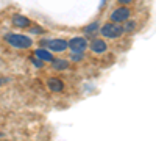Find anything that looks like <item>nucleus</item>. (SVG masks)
Instances as JSON below:
<instances>
[{"label": "nucleus", "mask_w": 156, "mask_h": 141, "mask_svg": "<svg viewBox=\"0 0 156 141\" xmlns=\"http://www.w3.org/2000/svg\"><path fill=\"white\" fill-rule=\"evenodd\" d=\"M44 46H47L48 50L51 52H64L67 49V41L62 39V38H55V39H50V41H42Z\"/></svg>", "instance_id": "nucleus-5"}, {"label": "nucleus", "mask_w": 156, "mask_h": 141, "mask_svg": "<svg viewBox=\"0 0 156 141\" xmlns=\"http://www.w3.org/2000/svg\"><path fill=\"white\" fill-rule=\"evenodd\" d=\"M50 63H51V69L53 71H66L69 68V61L62 60V58H53Z\"/></svg>", "instance_id": "nucleus-9"}, {"label": "nucleus", "mask_w": 156, "mask_h": 141, "mask_svg": "<svg viewBox=\"0 0 156 141\" xmlns=\"http://www.w3.org/2000/svg\"><path fill=\"white\" fill-rule=\"evenodd\" d=\"M100 33L108 38V39H117L123 35V27L120 24H115V22H108L105 25H101V30Z\"/></svg>", "instance_id": "nucleus-2"}, {"label": "nucleus", "mask_w": 156, "mask_h": 141, "mask_svg": "<svg viewBox=\"0 0 156 141\" xmlns=\"http://www.w3.org/2000/svg\"><path fill=\"white\" fill-rule=\"evenodd\" d=\"M34 57L39 58V60H42V61H48V63L53 60V55H51L47 49H36L34 50Z\"/></svg>", "instance_id": "nucleus-10"}, {"label": "nucleus", "mask_w": 156, "mask_h": 141, "mask_svg": "<svg viewBox=\"0 0 156 141\" xmlns=\"http://www.w3.org/2000/svg\"><path fill=\"white\" fill-rule=\"evenodd\" d=\"M12 25H14L16 28H28L30 25H31V20L28 17H25L22 14H16V16H12Z\"/></svg>", "instance_id": "nucleus-7"}, {"label": "nucleus", "mask_w": 156, "mask_h": 141, "mask_svg": "<svg viewBox=\"0 0 156 141\" xmlns=\"http://www.w3.org/2000/svg\"><path fill=\"white\" fill-rule=\"evenodd\" d=\"M131 17V9L126 8L125 5L120 6V8H117L112 11V14H111V22H115V24H123L126 19Z\"/></svg>", "instance_id": "nucleus-3"}, {"label": "nucleus", "mask_w": 156, "mask_h": 141, "mask_svg": "<svg viewBox=\"0 0 156 141\" xmlns=\"http://www.w3.org/2000/svg\"><path fill=\"white\" fill-rule=\"evenodd\" d=\"M98 32V24L97 22H94V24H90V25H87V27L84 28V33L87 35V36H90V35H94V33H97Z\"/></svg>", "instance_id": "nucleus-12"}, {"label": "nucleus", "mask_w": 156, "mask_h": 141, "mask_svg": "<svg viewBox=\"0 0 156 141\" xmlns=\"http://www.w3.org/2000/svg\"><path fill=\"white\" fill-rule=\"evenodd\" d=\"M67 47L72 50V52L84 54V50L87 49V39L83 38V36H75L70 41H67Z\"/></svg>", "instance_id": "nucleus-4"}, {"label": "nucleus", "mask_w": 156, "mask_h": 141, "mask_svg": "<svg viewBox=\"0 0 156 141\" xmlns=\"http://www.w3.org/2000/svg\"><path fill=\"white\" fill-rule=\"evenodd\" d=\"M0 83H2V82H0Z\"/></svg>", "instance_id": "nucleus-17"}, {"label": "nucleus", "mask_w": 156, "mask_h": 141, "mask_svg": "<svg viewBox=\"0 0 156 141\" xmlns=\"http://www.w3.org/2000/svg\"><path fill=\"white\" fill-rule=\"evenodd\" d=\"M3 39L14 49H30L33 46V39L30 36H25L20 33H6Z\"/></svg>", "instance_id": "nucleus-1"}, {"label": "nucleus", "mask_w": 156, "mask_h": 141, "mask_svg": "<svg viewBox=\"0 0 156 141\" xmlns=\"http://www.w3.org/2000/svg\"><path fill=\"white\" fill-rule=\"evenodd\" d=\"M117 2H119L120 5H129V3H133L134 0H117Z\"/></svg>", "instance_id": "nucleus-16"}, {"label": "nucleus", "mask_w": 156, "mask_h": 141, "mask_svg": "<svg viewBox=\"0 0 156 141\" xmlns=\"http://www.w3.org/2000/svg\"><path fill=\"white\" fill-rule=\"evenodd\" d=\"M47 88L50 89V91H53V93H61L62 89H64V83H62V80L53 77V79H48L47 80Z\"/></svg>", "instance_id": "nucleus-8"}, {"label": "nucleus", "mask_w": 156, "mask_h": 141, "mask_svg": "<svg viewBox=\"0 0 156 141\" xmlns=\"http://www.w3.org/2000/svg\"><path fill=\"white\" fill-rule=\"evenodd\" d=\"M37 27V25H36ZM28 30L31 32V33H34V35H42L44 33V28H41V27H37V28H31V27H28Z\"/></svg>", "instance_id": "nucleus-15"}, {"label": "nucleus", "mask_w": 156, "mask_h": 141, "mask_svg": "<svg viewBox=\"0 0 156 141\" xmlns=\"http://www.w3.org/2000/svg\"><path fill=\"white\" fill-rule=\"evenodd\" d=\"M70 60H72V61H75V63L81 61V60H83V54H80V52H72V55H70Z\"/></svg>", "instance_id": "nucleus-13"}, {"label": "nucleus", "mask_w": 156, "mask_h": 141, "mask_svg": "<svg viewBox=\"0 0 156 141\" xmlns=\"http://www.w3.org/2000/svg\"><path fill=\"white\" fill-rule=\"evenodd\" d=\"M89 49L92 50L94 54L100 55V54H105V52H106L108 46H106L105 39H100V38H92V41H90V44H89Z\"/></svg>", "instance_id": "nucleus-6"}, {"label": "nucleus", "mask_w": 156, "mask_h": 141, "mask_svg": "<svg viewBox=\"0 0 156 141\" xmlns=\"http://www.w3.org/2000/svg\"><path fill=\"white\" fill-rule=\"evenodd\" d=\"M136 27H137V22H136V20H129V19H126V20H125V25H123V32L131 33V32L136 30Z\"/></svg>", "instance_id": "nucleus-11"}, {"label": "nucleus", "mask_w": 156, "mask_h": 141, "mask_svg": "<svg viewBox=\"0 0 156 141\" xmlns=\"http://www.w3.org/2000/svg\"><path fill=\"white\" fill-rule=\"evenodd\" d=\"M31 63H33L36 68H42V66H44V61H42V60H39V58H36V57L31 58Z\"/></svg>", "instance_id": "nucleus-14"}]
</instances>
